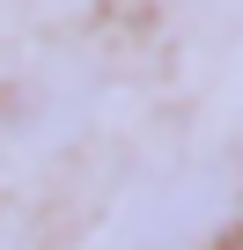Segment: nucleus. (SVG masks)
<instances>
[{"label":"nucleus","mask_w":243,"mask_h":250,"mask_svg":"<svg viewBox=\"0 0 243 250\" xmlns=\"http://www.w3.org/2000/svg\"><path fill=\"white\" fill-rule=\"evenodd\" d=\"M236 199H243V177L228 162H177V169L140 177L110 206L103 243L110 250H206L221 221L236 213Z\"/></svg>","instance_id":"1"},{"label":"nucleus","mask_w":243,"mask_h":250,"mask_svg":"<svg viewBox=\"0 0 243 250\" xmlns=\"http://www.w3.org/2000/svg\"><path fill=\"white\" fill-rule=\"evenodd\" d=\"M0 250H22V243H15V235H8V228H0Z\"/></svg>","instance_id":"2"}]
</instances>
